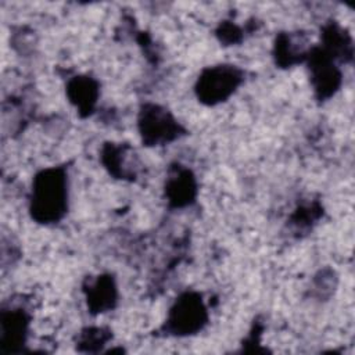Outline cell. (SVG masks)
Instances as JSON below:
<instances>
[{
    "mask_svg": "<svg viewBox=\"0 0 355 355\" xmlns=\"http://www.w3.org/2000/svg\"><path fill=\"white\" fill-rule=\"evenodd\" d=\"M68 207V183L64 166L40 171L32 186L31 215L43 225L58 222Z\"/></svg>",
    "mask_w": 355,
    "mask_h": 355,
    "instance_id": "1",
    "label": "cell"
},
{
    "mask_svg": "<svg viewBox=\"0 0 355 355\" xmlns=\"http://www.w3.org/2000/svg\"><path fill=\"white\" fill-rule=\"evenodd\" d=\"M243 82V71L236 65L222 64L205 68L196 83V93L208 105L227 100Z\"/></svg>",
    "mask_w": 355,
    "mask_h": 355,
    "instance_id": "2",
    "label": "cell"
},
{
    "mask_svg": "<svg viewBox=\"0 0 355 355\" xmlns=\"http://www.w3.org/2000/svg\"><path fill=\"white\" fill-rule=\"evenodd\" d=\"M208 320L207 308L198 293H184L169 311L165 329L173 336H190L200 331Z\"/></svg>",
    "mask_w": 355,
    "mask_h": 355,
    "instance_id": "3",
    "label": "cell"
},
{
    "mask_svg": "<svg viewBox=\"0 0 355 355\" xmlns=\"http://www.w3.org/2000/svg\"><path fill=\"white\" fill-rule=\"evenodd\" d=\"M139 130L146 146H158L176 139L182 128L168 110L155 104H144L139 114Z\"/></svg>",
    "mask_w": 355,
    "mask_h": 355,
    "instance_id": "4",
    "label": "cell"
},
{
    "mask_svg": "<svg viewBox=\"0 0 355 355\" xmlns=\"http://www.w3.org/2000/svg\"><path fill=\"white\" fill-rule=\"evenodd\" d=\"M311 80L319 100L329 98L340 86L341 73L333 64V58L319 49H312L308 53Z\"/></svg>",
    "mask_w": 355,
    "mask_h": 355,
    "instance_id": "5",
    "label": "cell"
},
{
    "mask_svg": "<svg viewBox=\"0 0 355 355\" xmlns=\"http://www.w3.org/2000/svg\"><path fill=\"white\" fill-rule=\"evenodd\" d=\"M28 324L29 318L24 309L1 311L0 343L4 351H17L21 345H24Z\"/></svg>",
    "mask_w": 355,
    "mask_h": 355,
    "instance_id": "6",
    "label": "cell"
},
{
    "mask_svg": "<svg viewBox=\"0 0 355 355\" xmlns=\"http://www.w3.org/2000/svg\"><path fill=\"white\" fill-rule=\"evenodd\" d=\"M165 193L173 207H184L190 204L196 196V180L191 172L184 168H175L171 171L165 184Z\"/></svg>",
    "mask_w": 355,
    "mask_h": 355,
    "instance_id": "7",
    "label": "cell"
},
{
    "mask_svg": "<svg viewBox=\"0 0 355 355\" xmlns=\"http://www.w3.org/2000/svg\"><path fill=\"white\" fill-rule=\"evenodd\" d=\"M87 293V305L94 313L105 312L114 308L116 302V287L114 279L108 275L98 276L94 283L89 286Z\"/></svg>",
    "mask_w": 355,
    "mask_h": 355,
    "instance_id": "8",
    "label": "cell"
},
{
    "mask_svg": "<svg viewBox=\"0 0 355 355\" xmlns=\"http://www.w3.org/2000/svg\"><path fill=\"white\" fill-rule=\"evenodd\" d=\"M68 97L82 115H89L98 94L97 82L87 76H76L68 83Z\"/></svg>",
    "mask_w": 355,
    "mask_h": 355,
    "instance_id": "9",
    "label": "cell"
},
{
    "mask_svg": "<svg viewBox=\"0 0 355 355\" xmlns=\"http://www.w3.org/2000/svg\"><path fill=\"white\" fill-rule=\"evenodd\" d=\"M128 148L129 147L107 144L103 151V162L105 168H108V171L119 179L133 178L136 175L133 166H130V164L125 158L128 155L126 154Z\"/></svg>",
    "mask_w": 355,
    "mask_h": 355,
    "instance_id": "10",
    "label": "cell"
},
{
    "mask_svg": "<svg viewBox=\"0 0 355 355\" xmlns=\"http://www.w3.org/2000/svg\"><path fill=\"white\" fill-rule=\"evenodd\" d=\"M110 333L105 331L104 329H98V327H90L82 331L80 338H79V348L82 349L83 347L85 351H96L94 347L101 348L110 338Z\"/></svg>",
    "mask_w": 355,
    "mask_h": 355,
    "instance_id": "11",
    "label": "cell"
},
{
    "mask_svg": "<svg viewBox=\"0 0 355 355\" xmlns=\"http://www.w3.org/2000/svg\"><path fill=\"white\" fill-rule=\"evenodd\" d=\"M219 36H220V40H223L226 43H236L240 40L241 32L236 25L225 24L219 29Z\"/></svg>",
    "mask_w": 355,
    "mask_h": 355,
    "instance_id": "12",
    "label": "cell"
}]
</instances>
